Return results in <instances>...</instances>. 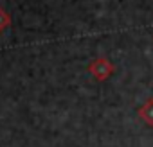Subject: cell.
<instances>
[{
  "label": "cell",
  "mask_w": 153,
  "mask_h": 147,
  "mask_svg": "<svg viewBox=\"0 0 153 147\" xmlns=\"http://www.w3.org/2000/svg\"><path fill=\"white\" fill-rule=\"evenodd\" d=\"M90 70H92V74H94L97 79L105 81V79H108V77L112 76V72H114V65H112L108 59L101 57V59H96V61L90 65Z\"/></svg>",
  "instance_id": "1"
},
{
  "label": "cell",
  "mask_w": 153,
  "mask_h": 147,
  "mask_svg": "<svg viewBox=\"0 0 153 147\" xmlns=\"http://www.w3.org/2000/svg\"><path fill=\"white\" fill-rule=\"evenodd\" d=\"M137 113H139V118H140L146 126L153 127V97L146 99V101L140 104V108H139Z\"/></svg>",
  "instance_id": "2"
}]
</instances>
